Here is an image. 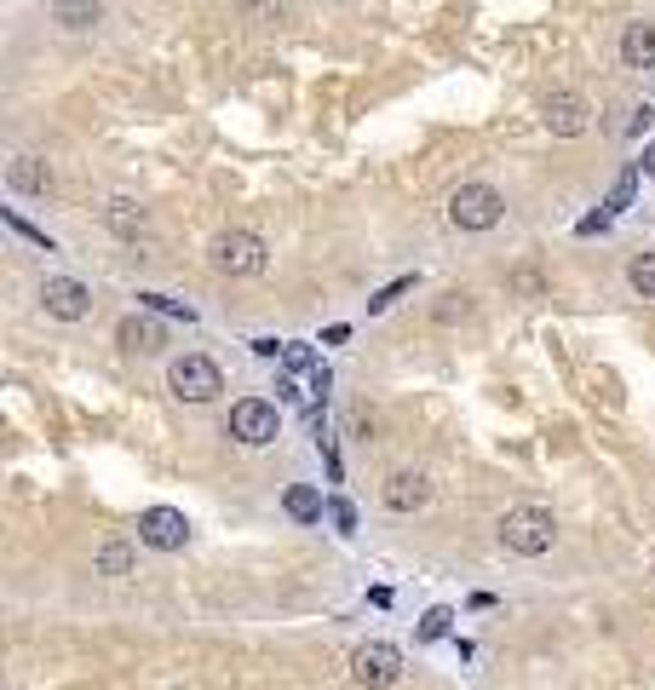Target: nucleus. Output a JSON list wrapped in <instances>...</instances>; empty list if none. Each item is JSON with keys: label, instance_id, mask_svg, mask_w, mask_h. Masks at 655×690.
<instances>
[{"label": "nucleus", "instance_id": "obj_1", "mask_svg": "<svg viewBox=\"0 0 655 690\" xmlns=\"http://www.w3.org/2000/svg\"><path fill=\"white\" fill-rule=\"evenodd\" d=\"M501 541L512 552H524V559H540V552H552L558 524H552V512H540V506H512L501 518Z\"/></svg>", "mask_w": 655, "mask_h": 690}, {"label": "nucleus", "instance_id": "obj_2", "mask_svg": "<svg viewBox=\"0 0 655 690\" xmlns=\"http://www.w3.org/2000/svg\"><path fill=\"white\" fill-rule=\"evenodd\" d=\"M501 213H506V196L494 185H460L448 196V225L455 231H494Z\"/></svg>", "mask_w": 655, "mask_h": 690}, {"label": "nucleus", "instance_id": "obj_3", "mask_svg": "<svg viewBox=\"0 0 655 690\" xmlns=\"http://www.w3.org/2000/svg\"><path fill=\"white\" fill-rule=\"evenodd\" d=\"M208 254H213V271H219V277H259L265 259H270L265 242H259L254 231H219Z\"/></svg>", "mask_w": 655, "mask_h": 690}, {"label": "nucleus", "instance_id": "obj_4", "mask_svg": "<svg viewBox=\"0 0 655 690\" xmlns=\"http://www.w3.org/2000/svg\"><path fill=\"white\" fill-rule=\"evenodd\" d=\"M167 386H173V397H185V404H213L224 391V374H219L213 358H178L167 369Z\"/></svg>", "mask_w": 655, "mask_h": 690}, {"label": "nucleus", "instance_id": "obj_5", "mask_svg": "<svg viewBox=\"0 0 655 690\" xmlns=\"http://www.w3.org/2000/svg\"><path fill=\"white\" fill-rule=\"evenodd\" d=\"M282 432V414L265 404V397H242V404L231 409V437L247 443V449H265V443H277Z\"/></svg>", "mask_w": 655, "mask_h": 690}, {"label": "nucleus", "instance_id": "obj_6", "mask_svg": "<svg viewBox=\"0 0 655 690\" xmlns=\"http://www.w3.org/2000/svg\"><path fill=\"white\" fill-rule=\"evenodd\" d=\"M397 674H402V651H397V644L374 639V644H356V651H351V679L356 685L379 690V685H397Z\"/></svg>", "mask_w": 655, "mask_h": 690}, {"label": "nucleus", "instance_id": "obj_7", "mask_svg": "<svg viewBox=\"0 0 655 690\" xmlns=\"http://www.w3.org/2000/svg\"><path fill=\"white\" fill-rule=\"evenodd\" d=\"M139 541L155 552H178L190 541V518L178 506H150V512H139Z\"/></svg>", "mask_w": 655, "mask_h": 690}, {"label": "nucleus", "instance_id": "obj_8", "mask_svg": "<svg viewBox=\"0 0 655 690\" xmlns=\"http://www.w3.org/2000/svg\"><path fill=\"white\" fill-rule=\"evenodd\" d=\"M40 305H47V317H58V323H81L86 311H93V294H86L75 277H47L40 282Z\"/></svg>", "mask_w": 655, "mask_h": 690}, {"label": "nucleus", "instance_id": "obj_9", "mask_svg": "<svg viewBox=\"0 0 655 690\" xmlns=\"http://www.w3.org/2000/svg\"><path fill=\"white\" fill-rule=\"evenodd\" d=\"M540 116H547V127L558 132V139H575V132L593 127V109H586L581 93H552L547 104H540Z\"/></svg>", "mask_w": 655, "mask_h": 690}, {"label": "nucleus", "instance_id": "obj_10", "mask_svg": "<svg viewBox=\"0 0 655 690\" xmlns=\"http://www.w3.org/2000/svg\"><path fill=\"white\" fill-rule=\"evenodd\" d=\"M425 501H432V483H425V472H391L386 478V506L391 512H420Z\"/></svg>", "mask_w": 655, "mask_h": 690}, {"label": "nucleus", "instance_id": "obj_11", "mask_svg": "<svg viewBox=\"0 0 655 690\" xmlns=\"http://www.w3.org/2000/svg\"><path fill=\"white\" fill-rule=\"evenodd\" d=\"M7 185L24 190V196H47L52 190V167L40 162V155H17V162L7 167Z\"/></svg>", "mask_w": 655, "mask_h": 690}, {"label": "nucleus", "instance_id": "obj_12", "mask_svg": "<svg viewBox=\"0 0 655 690\" xmlns=\"http://www.w3.org/2000/svg\"><path fill=\"white\" fill-rule=\"evenodd\" d=\"M621 63H627V70H655V24H627Z\"/></svg>", "mask_w": 655, "mask_h": 690}, {"label": "nucleus", "instance_id": "obj_13", "mask_svg": "<svg viewBox=\"0 0 655 690\" xmlns=\"http://www.w3.org/2000/svg\"><path fill=\"white\" fill-rule=\"evenodd\" d=\"M104 225L116 231V236H139V231H144V208H139V202H127V196H109Z\"/></svg>", "mask_w": 655, "mask_h": 690}, {"label": "nucleus", "instance_id": "obj_14", "mask_svg": "<svg viewBox=\"0 0 655 690\" xmlns=\"http://www.w3.org/2000/svg\"><path fill=\"white\" fill-rule=\"evenodd\" d=\"M282 506H288V518H300V524L323 518V495H316V489H305V483H293L288 495H282Z\"/></svg>", "mask_w": 655, "mask_h": 690}, {"label": "nucleus", "instance_id": "obj_15", "mask_svg": "<svg viewBox=\"0 0 655 690\" xmlns=\"http://www.w3.org/2000/svg\"><path fill=\"white\" fill-rule=\"evenodd\" d=\"M627 282H632V288H639V294H644V300H655V254H639V259H632V271H627Z\"/></svg>", "mask_w": 655, "mask_h": 690}, {"label": "nucleus", "instance_id": "obj_16", "mask_svg": "<svg viewBox=\"0 0 655 690\" xmlns=\"http://www.w3.org/2000/svg\"><path fill=\"white\" fill-rule=\"evenodd\" d=\"M121 346H127V351H150V346H155V328L139 323V317H127V323H121Z\"/></svg>", "mask_w": 655, "mask_h": 690}, {"label": "nucleus", "instance_id": "obj_17", "mask_svg": "<svg viewBox=\"0 0 655 690\" xmlns=\"http://www.w3.org/2000/svg\"><path fill=\"white\" fill-rule=\"evenodd\" d=\"M98 570H104V575H127V570H132V547L109 541V547L98 552Z\"/></svg>", "mask_w": 655, "mask_h": 690}, {"label": "nucleus", "instance_id": "obj_18", "mask_svg": "<svg viewBox=\"0 0 655 690\" xmlns=\"http://www.w3.org/2000/svg\"><path fill=\"white\" fill-rule=\"evenodd\" d=\"M58 12H63V17H75V24H93V17H98V0H63Z\"/></svg>", "mask_w": 655, "mask_h": 690}, {"label": "nucleus", "instance_id": "obj_19", "mask_svg": "<svg viewBox=\"0 0 655 690\" xmlns=\"http://www.w3.org/2000/svg\"><path fill=\"white\" fill-rule=\"evenodd\" d=\"M139 300H144L150 311H167V317H185V323L196 317V311H190V305H178V300H162V294H139Z\"/></svg>", "mask_w": 655, "mask_h": 690}, {"label": "nucleus", "instance_id": "obj_20", "mask_svg": "<svg viewBox=\"0 0 655 690\" xmlns=\"http://www.w3.org/2000/svg\"><path fill=\"white\" fill-rule=\"evenodd\" d=\"M242 7L254 12V17H265V24H270V17H277V12H288V0H242Z\"/></svg>", "mask_w": 655, "mask_h": 690}, {"label": "nucleus", "instance_id": "obj_21", "mask_svg": "<svg viewBox=\"0 0 655 690\" xmlns=\"http://www.w3.org/2000/svg\"><path fill=\"white\" fill-rule=\"evenodd\" d=\"M443 628H448V610H432V616H425V628H420V633H425V639H437Z\"/></svg>", "mask_w": 655, "mask_h": 690}, {"label": "nucleus", "instance_id": "obj_22", "mask_svg": "<svg viewBox=\"0 0 655 690\" xmlns=\"http://www.w3.org/2000/svg\"><path fill=\"white\" fill-rule=\"evenodd\" d=\"M512 288H524V294H540V277H535V271H517Z\"/></svg>", "mask_w": 655, "mask_h": 690}]
</instances>
